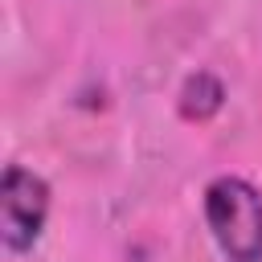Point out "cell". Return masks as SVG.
Wrapping results in <instances>:
<instances>
[{
    "label": "cell",
    "mask_w": 262,
    "mask_h": 262,
    "mask_svg": "<svg viewBox=\"0 0 262 262\" xmlns=\"http://www.w3.org/2000/svg\"><path fill=\"white\" fill-rule=\"evenodd\" d=\"M205 221L229 262H262V196L242 176H217L205 188Z\"/></svg>",
    "instance_id": "6da1fadb"
},
{
    "label": "cell",
    "mask_w": 262,
    "mask_h": 262,
    "mask_svg": "<svg viewBox=\"0 0 262 262\" xmlns=\"http://www.w3.org/2000/svg\"><path fill=\"white\" fill-rule=\"evenodd\" d=\"M221 102H225V86H221L209 70H196V74L180 86V115H184L188 123L213 119V115L221 111Z\"/></svg>",
    "instance_id": "3957f363"
},
{
    "label": "cell",
    "mask_w": 262,
    "mask_h": 262,
    "mask_svg": "<svg viewBox=\"0 0 262 262\" xmlns=\"http://www.w3.org/2000/svg\"><path fill=\"white\" fill-rule=\"evenodd\" d=\"M45 217H49V184L29 168L8 164L4 180H0V237H4V250H12V254L33 250V242L45 229Z\"/></svg>",
    "instance_id": "7a4b0ae2"
}]
</instances>
